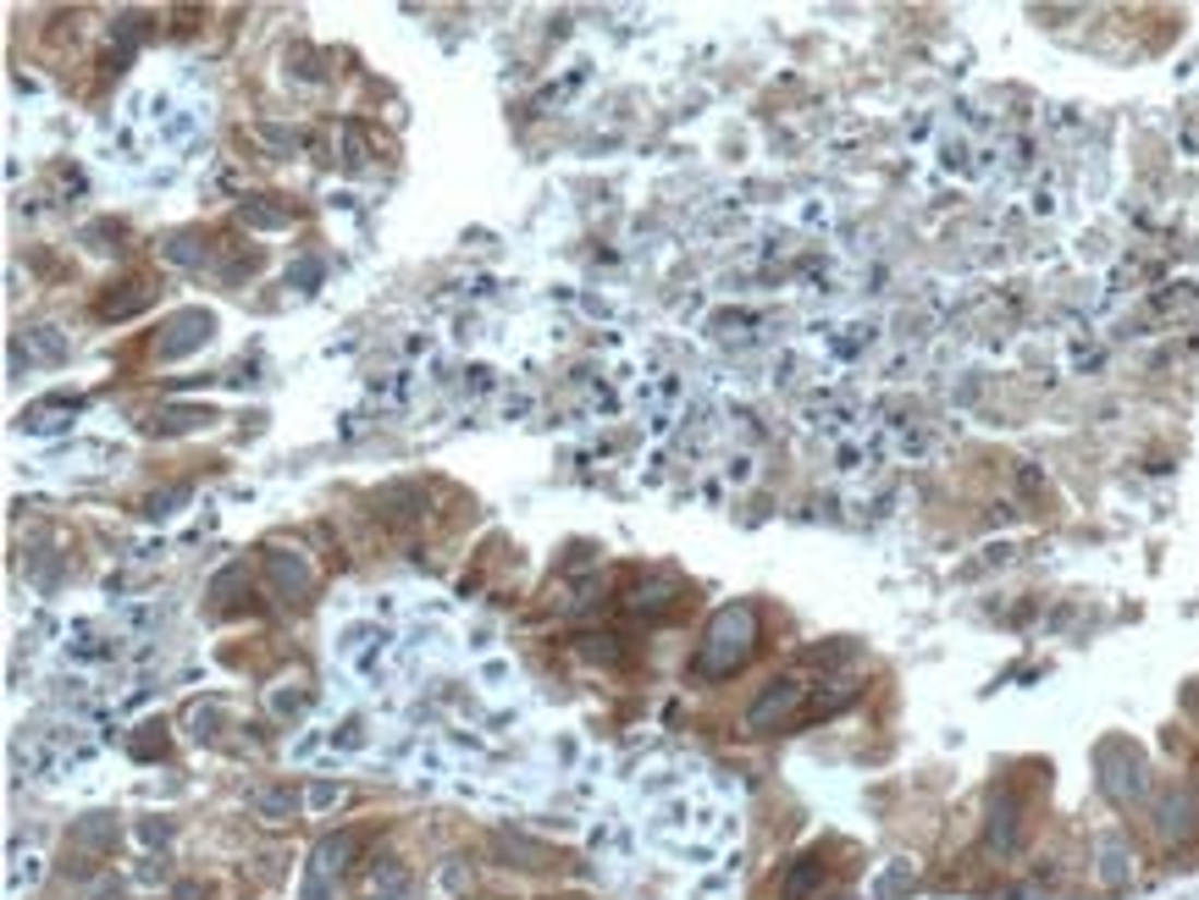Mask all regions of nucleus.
Returning a JSON list of instances; mask_svg holds the SVG:
<instances>
[{
	"instance_id": "nucleus-1",
	"label": "nucleus",
	"mask_w": 1199,
	"mask_h": 900,
	"mask_svg": "<svg viewBox=\"0 0 1199 900\" xmlns=\"http://www.w3.org/2000/svg\"><path fill=\"white\" fill-rule=\"evenodd\" d=\"M752 636H757V619L752 608H724L708 629V647L697 652V674H735L746 658H752Z\"/></svg>"
},
{
	"instance_id": "nucleus-2",
	"label": "nucleus",
	"mask_w": 1199,
	"mask_h": 900,
	"mask_svg": "<svg viewBox=\"0 0 1199 900\" xmlns=\"http://www.w3.org/2000/svg\"><path fill=\"white\" fill-rule=\"evenodd\" d=\"M796 701H802V685L796 680H775L757 701H752V712H746V724L752 730H768L775 718H786V712H796Z\"/></svg>"
},
{
	"instance_id": "nucleus-3",
	"label": "nucleus",
	"mask_w": 1199,
	"mask_h": 900,
	"mask_svg": "<svg viewBox=\"0 0 1199 900\" xmlns=\"http://www.w3.org/2000/svg\"><path fill=\"white\" fill-rule=\"evenodd\" d=\"M1100 784H1105V795L1111 801H1134V795H1144V773H1139V757H1128V763H1111V752L1100 757Z\"/></svg>"
},
{
	"instance_id": "nucleus-4",
	"label": "nucleus",
	"mask_w": 1199,
	"mask_h": 900,
	"mask_svg": "<svg viewBox=\"0 0 1199 900\" xmlns=\"http://www.w3.org/2000/svg\"><path fill=\"white\" fill-rule=\"evenodd\" d=\"M171 332H178V337H166V343H160V353H166V359H178V353H189L194 343H205V337H211V321H205V315H183V321L171 326Z\"/></svg>"
},
{
	"instance_id": "nucleus-5",
	"label": "nucleus",
	"mask_w": 1199,
	"mask_h": 900,
	"mask_svg": "<svg viewBox=\"0 0 1199 900\" xmlns=\"http://www.w3.org/2000/svg\"><path fill=\"white\" fill-rule=\"evenodd\" d=\"M111 840H117V824H111V818H89V824H83V829L72 835V845H77V851H106Z\"/></svg>"
},
{
	"instance_id": "nucleus-6",
	"label": "nucleus",
	"mask_w": 1199,
	"mask_h": 900,
	"mask_svg": "<svg viewBox=\"0 0 1199 900\" xmlns=\"http://www.w3.org/2000/svg\"><path fill=\"white\" fill-rule=\"evenodd\" d=\"M818 878H824V862H807V867H796V873L786 878V895H791V900H802V895H807Z\"/></svg>"
},
{
	"instance_id": "nucleus-7",
	"label": "nucleus",
	"mask_w": 1199,
	"mask_h": 900,
	"mask_svg": "<svg viewBox=\"0 0 1199 900\" xmlns=\"http://www.w3.org/2000/svg\"><path fill=\"white\" fill-rule=\"evenodd\" d=\"M1183 829H1188V824H1183V801H1166V806H1161V835L1177 840Z\"/></svg>"
},
{
	"instance_id": "nucleus-8",
	"label": "nucleus",
	"mask_w": 1199,
	"mask_h": 900,
	"mask_svg": "<svg viewBox=\"0 0 1199 900\" xmlns=\"http://www.w3.org/2000/svg\"><path fill=\"white\" fill-rule=\"evenodd\" d=\"M1123 873H1128V867H1123V845H1117V840H1105V878L1117 884Z\"/></svg>"
},
{
	"instance_id": "nucleus-9",
	"label": "nucleus",
	"mask_w": 1199,
	"mask_h": 900,
	"mask_svg": "<svg viewBox=\"0 0 1199 900\" xmlns=\"http://www.w3.org/2000/svg\"><path fill=\"white\" fill-rule=\"evenodd\" d=\"M254 806H261V813H266V818H283V813H288V806H293V801H288L283 790H272V795H261V801H254Z\"/></svg>"
}]
</instances>
